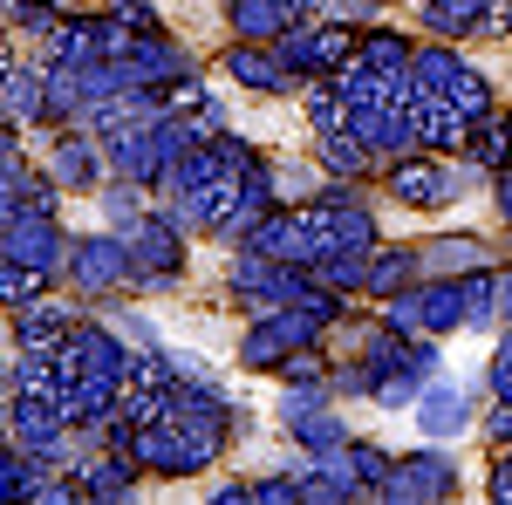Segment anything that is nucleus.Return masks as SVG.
Returning <instances> with one entry per match:
<instances>
[{"label": "nucleus", "instance_id": "f257e3e1", "mask_svg": "<svg viewBox=\"0 0 512 505\" xmlns=\"http://www.w3.org/2000/svg\"><path fill=\"white\" fill-rule=\"evenodd\" d=\"M274 55L294 69V76H335V69H349L355 62V28H287L274 41Z\"/></svg>", "mask_w": 512, "mask_h": 505}, {"label": "nucleus", "instance_id": "f03ea898", "mask_svg": "<svg viewBox=\"0 0 512 505\" xmlns=\"http://www.w3.org/2000/svg\"><path fill=\"white\" fill-rule=\"evenodd\" d=\"M185 226L178 219H130V233H123V246H130V273L137 280H171L178 273V253H185Z\"/></svg>", "mask_w": 512, "mask_h": 505}, {"label": "nucleus", "instance_id": "7ed1b4c3", "mask_svg": "<svg viewBox=\"0 0 512 505\" xmlns=\"http://www.w3.org/2000/svg\"><path fill=\"white\" fill-rule=\"evenodd\" d=\"M69 280H76L82 294H110V287H123V280H137L130 273V246L123 239H76L69 246Z\"/></svg>", "mask_w": 512, "mask_h": 505}, {"label": "nucleus", "instance_id": "20e7f679", "mask_svg": "<svg viewBox=\"0 0 512 505\" xmlns=\"http://www.w3.org/2000/svg\"><path fill=\"white\" fill-rule=\"evenodd\" d=\"M117 69H123V89H164V82L185 76V55H178L164 35H137Z\"/></svg>", "mask_w": 512, "mask_h": 505}, {"label": "nucleus", "instance_id": "39448f33", "mask_svg": "<svg viewBox=\"0 0 512 505\" xmlns=\"http://www.w3.org/2000/svg\"><path fill=\"white\" fill-rule=\"evenodd\" d=\"M458 492V471L444 465L437 451H424V458H403V465L383 478V499H451Z\"/></svg>", "mask_w": 512, "mask_h": 505}, {"label": "nucleus", "instance_id": "423d86ee", "mask_svg": "<svg viewBox=\"0 0 512 505\" xmlns=\"http://www.w3.org/2000/svg\"><path fill=\"white\" fill-rule=\"evenodd\" d=\"M390 198H403L410 212H437V205L451 198V171H444V164H424L417 151L396 157V171H390Z\"/></svg>", "mask_w": 512, "mask_h": 505}, {"label": "nucleus", "instance_id": "0eeeda50", "mask_svg": "<svg viewBox=\"0 0 512 505\" xmlns=\"http://www.w3.org/2000/svg\"><path fill=\"white\" fill-rule=\"evenodd\" d=\"M226 76L260 89V96H280L287 89V62L274 55V41H239L233 55H226Z\"/></svg>", "mask_w": 512, "mask_h": 505}, {"label": "nucleus", "instance_id": "6e6552de", "mask_svg": "<svg viewBox=\"0 0 512 505\" xmlns=\"http://www.w3.org/2000/svg\"><path fill=\"white\" fill-rule=\"evenodd\" d=\"M0 117L7 123H48V76L41 69H7V82H0Z\"/></svg>", "mask_w": 512, "mask_h": 505}, {"label": "nucleus", "instance_id": "1a4fd4ad", "mask_svg": "<svg viewBox=\"0 0 512 505\" xmlns=\"http://www.w3.org/2000/svg\"><path fill=\"white\" fill-rule=\"evenodd\" d=\"M417 424H424V437H458V430L472 424V403H465V389H451V383L417 389Z\"/></svg>", "mask_w": 512, "mask_h": 505}, {"label": "nucleus", "instance_id": "9d476101", "mask_svg": "<svg viewBox=\"0 0 512 505\" xmlns=\"http://www.w3.org/2000/svg\"><path fill=\"white\" fill-rule=\"evenodd\" d=\"M69 335H76V314L69 308H48V301H28L21 308V349L28 355H55Z\"/></svg>", "mask_w": 512, "mask_h": 505}, {"label": "nucleus", "instance_id": "9b49d317", "mask_svg": "<svg viewBox=\"0 0 512 505\" xmlns=\"http://www.w3.org/2000/svg\"><path fill=\"white\" fill-rule=\"evenodd\" d=\"M410 280H424L417 246H376V253H369V280H362L369 294H383V301H390V294H403Z\"/></svg>", "mask_w": 512, "mask_h": 505}, {"label": "nucleus", "instance_id": "f8f14e48", "mask_svg": "<svg viewBox=\"0 0 512 505\" xmlns=\"http://www.w3.org/2000/svg\"><path fill=\"white\" fill-rule=\"evenodd\" d=\"M103 14H62V28L48 35V62H96Z\"/></svg>", "mask_w": 512, "mask_h": 505}, {"label": "nucleus", "instance_id": "ddd939ff", "mask_svg": "<svg viewBox=\"0 0 512 505\" xmlns=\"http://www.w3.org/2000/svg\"><path fill=\"white\" fill-rule=\"evenodd\" d=\"M417 267L431 280H458V273L485 267V246L478 239H431V246H417Z\"/></svg>", "mask_w": 512, "mask_h": 505}, {"label": "nucleus", "instance_id": "4468645a", "mask_svg": "<svg viewBox=\"0 0 512 505\" xmlns=\"http://www.w3.org/2000/svg\"><path fill=\"white\" fill-rule=\"evenodd\" d=\"M410 55H417V48L403 35H390V28H362V35H355V62H362V69L396 76V69H410Z\"/></svg>", "mask_w": 512, "mask_h": 505}, {"label": "nucleus", "instance_id": "2eb2a0df", "mask_svg": "<svg viewBox=\"0 0 512 505\" xmlns=\"http://www.w3.org/2000/svg\"><path fill=\"white\" fill-rule=\"evenodd\" d=\"M287 28H294V21H287V7H280V0H233V35L280 41Z\"/></svg>", "mask_w": 512, "mask_h": 505}, {"label": "nucleus", "instance_id": "dca6fc26", "mask_svg": "<svg viewBox=\"0 0 512 505\" xmlns=\"http://www.w3.org/2000/svg\"><path fill=\"white\" fill-rule=\"evenodd\" d=\"M137 458H123V451H110V458H103V465H89L82 471V499H123V492H130V485H137Z\"/></svg>", "mask_w": 512, "mask_h": 505}, {"label": "nucleus", "instance_id": "f3484780", "mask_svg": "<svg viewBox=\"0 0 512 505\" xmlns=\"http://www.w3.org/2000/svg\"><path fill=\"white\" fill-rule=\"evenodd\" d=\"M55 273L28 267V260H14V253H0V308H28V301H41V287H48Z\"/></svg>", "mask_w": 512, "mask_h": 505}, {"label": "nucleus", "instance_id": "a211bd4d", "mask_svg": "<svg viewBox=\"0 0 512 505\" xmlns=\"http://www.w3.org/2000/svg\"><path fill=\"white\" fill-rule=\"evenodd\" d=\"M485 7L492 0H424V21H431V35H472Z\"/></svg>", "mask_w": 512, "mask_h": 505}, {"label": "nucleus", "instance_id": "6ab92c4d", "mask_svg": "<svg viewBox=\"0 0 512 505\" xmlns=\"http://www.w3.org/2000/svg\"><path fill=\"white\" fill-rule=\"evenodd\" d=\"M48 178H55V185H96V144L62 137V151H55V164H48Z\"/></svg>", "mask_w": 512, "mask_h": 505}, {"label": "nucleus", "instance_id": "aec40b11", "mask_svg": "<svg viewBox=\"0 0 512 505\" xmlns=\"http://www.w3.org/2000/svg\"><path fill=\"white\" fill-rule=\"evenodd\" d=\"M110 14H117L123 28H137V35H164V21H158L151 0H110Z\"/></svg>", "mask_w": 512, "mask_h": 505}, {"label": "nucleus", "instance_id": "412c9836", "mask_svg": "<svg viewBox=\"0 0 512 505\" xmlns=\"http://www.w3.org/2000/svg\"><path fill=\"white\" fill-rule=\"evenodd\" d=\"M14 21H21L28 35H55V28H62V14H55L48 0H14Z\"/></svg>", "mask_w": 512, "mask_h": 505}, {"label": "nucleus", "instance_id": "4be33fe9", "mask_svg": "<svg viewBox=\"0 0 512 505\" xmlns=\"http://www.w3.org/2000/svg\"><path fill=\"white\" fill-rule=\"evenodd\" d=\"M21 212H28V205H21V192H14V185H0V239L14 233V219H21Z\"/></svg>", "mask_w": 512, "mask_h": 505}, {"label": "nucleus", "instance_id": "5701e85b", "mask_svg": "<svg viewBox=\"0 0 512 505\" xmlns=\"http://www.w3.org/2000/svg\"><path fill=\"white\" fill-rule=\"evenodd\" d=\"M7 157H21V123L0 117V164H7Z\"/></svg>", "mask_w": 512, "mask_h": 505}, {"label": "nucleus", "instance_id": "b1692460", "mask_svg": "<svg viewBox=\"0 0 512 505\" xmlns=\"http://www.w3.org/2000/svg\"><path fill=\"white\" fill-rule=\"evenodd\" d=\"M492 499H512V451L499 458V471H492Z\"/></svg>", "mask_w": 512, "mask_h": 505}, {"label": "nucleus", "instance_id": "393cba45", "mask_svg": "<svg viewBox=\"0 0 512 505\" xmlns=\"http://www.w3.org/2000/svg\"><path fill=\"white\" fill-rule=\"evenodd\" d=\"M499 212L512 219V164H499Z\"/></svg>", "mask_w": 512, "mask_h": 505}, {"label": "nucleus", "instance_id": "a878e982", "mask_svg": "<svg viewBox=\"0 0 512 505\" xmlns=\"http://www.w3.org/2000/svg\"><path fill=\"white\" fill-rule=\"evenodd\" d=\"M499 314H512V273L499 280Z\"/></svg>", "mask_w": 512, "mask_h": 505}, {"label": "nucleus", "instance_id": "bb28decb", "mask_svg": "<svg viewBox=\"0 0 512 505\" xmlns=\"http://www.w3.org/2000/svg\"><path fill=\"white\" fill-rule=\"evenodd\" d=\"M7 69H14V62H7V48H0V82H7Z\"/></svg>", "mask_w": 512, "mask_h": 505}, {"label": "nucleus", "instance_id": "cd10ccee", "mask_svg": "<svg viewBox=\"0 0 512 505\" xmlns=\"http://www.w3.org/2000/svg\"><path fill=\"white\" fill-rule=\"evenodd\" d=\"M506 151H512V123H506Z\"/></svg>", "mask_w": 512, "mask_h": 505}, {"label": "nucleus", "instance_id": "c85d7f7f", "mask_svg": "<svg viewBox=\"0 0 512 505\" xmlns=\"http://www.w3.org/2000/svg\"><path fill=\"white\" fill-rule=\"evenodd\" d=\"M362 7H383V0H362Z\"/></svg>", "mask_w": 512, "mask_h": 505}]
</instances>
